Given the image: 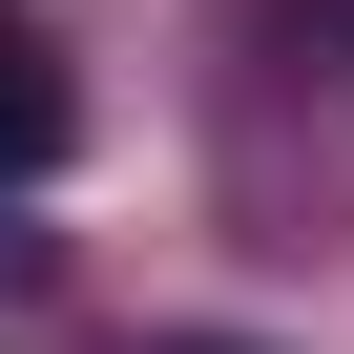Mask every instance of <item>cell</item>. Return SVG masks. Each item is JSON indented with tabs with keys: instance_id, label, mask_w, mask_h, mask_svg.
Wrapping results in <instances>:
<instances>
[{
	"instance_id": "cell-1",
	"label": "cell",
	"mask_w": 354,
	"mask_h": 354,
	"mask_svg": "<svg viewBox=\"0 0 354 354\" xmlns=\"http://www.w3.org/2000/svg\"><path fill=\"white\" fill-rule=\"evenodd\" d=\"M63 167V63H42V21L0 0V188H42Z\"/></svg>"
}]
</instances>
